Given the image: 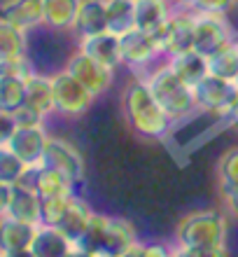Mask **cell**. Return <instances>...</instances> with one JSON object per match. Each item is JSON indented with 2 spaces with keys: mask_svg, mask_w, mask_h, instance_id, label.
Instances as JSON below:
<instances>
[{
  "mask_svg": "<svg viewBox=\"0 0 238 257\" xmlns=\"http://www.w3.org/2000/svg\"><path fill=\"white\" fill-rule=\"evenodd\" d=\"M168 66L175 70V75L182 82H187L189 87H196L198 82L208 75V59L203 54H198L196 49L189 52H180V54L166 56Z\"/></svg>",
  "mask_w": 238,
  "mask_h": 257,
  "instance_id": "obj_20",
  "label": "cell"
},
{
  "mask_svg": "<svg viewBox=\"0 0 238 257\" xmlns=\"http://www.w3.org/2000/svg\"><path fill=\"white\" fill-rule=\"evenodd\" d=\"M238 0H196L194 12H215V14H229L236 7Z\"/></svg>",
  "mask_w": 238,
  "mask_h": 257,
  "instance_id": "obj_34",
  "label": "cell"
},
{
  "mask_svg": "<svg viewBox=\"0 0 238 257\" xmlns=\"http://www.w3.org/2000/svg\"><path fill=\"white\" fill-rule=\"evenodd\" d=\"M122 112L126 124L143 138H166L173 126V119L166 115V110L152 96L150 87L138 75H133V80L122 91Z\"/></svg>",
  "mask_w": 238,
  "mask_h": 257,
  "instance_id": "obj_2",
  "label": "cell"
},
{
  "mask_svg": "<svg viewBox=\"0 0 238 257\" xmlns=\"http://www.w3.org/2000/svg\"><path fill=\"white\" fill-rule=\"evenodd\" d=\"M140 77L150 87L152 96L159 101V105L166 110V115L173 119V124L189 119L194 112H198L196 98H194V87H189L187 82L180 80L166 59L159 61L157 66H152Z\"/></svg>",
  "mask_w": 238,
  "mask_h": 257,
  "instance_id": "obj_3",
  "label": "cell"
},
{
  "mask_svg": "<svg viewBox=\"0 0 238 257\" xmlns=\"http://www.w3.org/2000/svg\"><path fill=\"white\" fill-rule=\"evenodd\" d=\"M28 108L38 110L40 115L49 117L56 112V98H54V84H52V75L33 73L26 80V103Z\"/></svg>",
  "mask_w": 238,
  "mask_h": 257,
  "instance_id": "obj_19",
  "label": "cell"
},
{
  "mask_svg": "<svg viewBox=\"0 0 238 257\" xmlns=\"http://www.w3.org/2000/svg\"><path fill=\"white\" fill-rule=\"evenodd\" d=\"M26 103V80L0 75V112H14Z\"/></svg>",
  "mask_w": 238,
  "mask_h": 257,
  "instance_id": "obj_28",
  "label": "cell"
},
{
  "mask_svg": "<svg viewBox=\"0 0 238 257\" xmlns=\"http://www.w3.org/2000/svg\"><path fill=\"white\" fill-rule=\"evenodd\" d=\"M194 3H196V0H173V5H175V7H184V10H191V7H194Z\"/></svg>",
  "mask_w": 238,
  "mask_h": 257,
  "instance_id": "obj_37",
  "label": "cell"
},
{
  "mask_svg": "<svg viewBox=\"0 0 238 257\" xmlns=\"http://www.w3.org/2000/svg\"><path fill=\"white\" fill-rule=\"evenodd\" d=\"M35 192L40 196H68V194H75V183L63 171L56 169V166L42 162L40 171H38Z\"/></svg>",
  "mask_w": 238,
  "mask_h": 257,
  "instance_id": "obj_24",
  "label": "cell"
},
{
  "mask_svg": "<svg viewBox=\"0 0 238 257\" xmlns=\"http://www.w3.org/2000/svg\"><path fill=\"white\" fill-rule=\"evenodd\" d=\"M42 196L19 183L0 180V215H10L31 224H42Z\"/></svg>",
  "mask_w": 238,
  "mask_h": 257,
  "instance_id": "obj_7",
  "label": "cell"
},
{
  "mask_svg": "<svg viewBox=\"0 0 238 257\" xmlns=\"http://www.w3.org/2000/svg\"><path fill=\"white\" fill-rule=\"evenodd\" d=\"M138 241H140V238H138L136 227L131 224V220H126V217H112V215H110L108 231H105V241H103L101 255L126 257V255H131V250L136 248Z\"/></svg>",
  "mask_w": 238,
  "mask_h": 257,
  "instance_id": "obj_15",
  "label": "cell"
},
{
  "mask_svg": "<svg viewBox=\"0 0 238 257\" xmlns=\"http://www.w3.org/2000/svg\"><path fill=\"white\" fill-rule=\"evenodd\" d=\"M66 70L73 77H77L87 89H91L96 96L105 94L112 87V82H115V70L112 68L98 63L96 59L84 54L82 49H77L75 54H70L68 63H66Z\"/></svg>",
  "mask_w": 238,
  "mask_h": 257,
  "instance_id": "obj_10",
  "label": "cell"
},
{
  "mask_svg": "<svg viewBox=\"0 0 238 257\" xmlns=\"http://www.w3.org/2000/svg\"><path fill=\"white\" fill-rule=\"evenodd\" d=\"M31 164H26L19 155H14L10 148H0V180L3 183H17Z\"/></svg>",
  "mask_w": 238,
  "mask_h": 257,
  "instance_id": "obj_29",
  "label": "cell"
},
{
  "mask_svg": "<svg viewBox=\"0 0 238 257\" xmlns=\"http://www.w3.org/2000/svg\"><path fill=\"white\" fill-rule=\"evenodd\" d=\"M33 66L26 56H12V59H0V75H12V77H21L28 80L33 75Z\"/></svg>",
  "mask_w": 238,
  "mask_h": 257,
  "instance_id": "obj_32",
  "label": "cell"
},
{
  "mask_svg": "<svg viewBox=\"0 0 238 257\" xmlns=\"http://www.w3.org/2000/svg\"><path fill=\"white\" fill-rule=\"evenodd\" d=\"M82 0H45V24L49 31H73Z\"/></svg>",
  "mask_w": 238,
  "mask_h": 257,
  "instance_id": "obj_22",
  "label": "cell"
},
{
  "mask_svg": "<svg viewBox=\"0 0 238 257\" xmlns=\"http://www.w3.org/2000/svg\"><path fill=\"white\" fill-rule=\"evenodd\" d=\"M173 10V0H136V28L145 33H157L166 26Z\"/></svg>",
  "mask_w": 238,
  "mask_h": 257,
  "instance_id": "obj_18",
  "label": "cell"
},
{
  "mask_svg": "<svg viewBox=\"0 0 238 257\" xmlns=\"http://www.w3.org/2000/svg\"><path fill=\"white\" fill-rule=\"evenodd\" d=\"M196 14V33H194V49L205 59L215 54L217 49L233 42V28L226 19V14L215 12H194Z\"/></svg>",
  "mask_w": 238,
  "mask_h": 257,
  "instance_id": "obj_9",
  "label": "cell"
},
{
  "mask_svg": "<svg viewBox=\"0 0 238 257\" xmlns=\"http://www.w3.org/2000/svg\"><path fill=\"white\" fill-rule=\"evenodd\" d=\"M70 196H42V206H40V213H42V224H49V227H59L68 210V203H70Z\"/></svg>",
  "mask_w": 238,
  "mask_h": 257,
  "instance_id": "obj_30",
  "label": "cell"
},
{
  "mask_svg": "<svg viewBox=\"0 0 238 257\" xmlns=\"http://www.w3.org/2000/svg\"><path fill=\"white\" fill-rule=\"evenodd\" d=\"M5 115H7V112H5ZM10 117H12L14 126H21V128L45 126V119H47L45 115H40L38 110L28 108V105H21V108H17L14 112H10Z\"/></svg>",
  "mask_w": 238,
  "mask_h": 257,
  "instance_id": "obj_33",
  "label": "cell"
},
{
  "mask_svg": "<svg viewBox=\"0 0 238 257\" xmlns=\"http://www.w3.org/2000/svg\"><path fill=\"white\" fill-rule=\"evenodd\" d=\"M226 210H191L175 227L177 252L191 257H222L226 255Z\"/></svg>",
  "mask_w": 238,
  "mask_h": 257,
  "instance_id": "obj_1",
  "label": "cell"
},
{
  "mask_svg": "<svg viewBox=\"0 0 238 257\" xmlns=\"http://www.w3.org/2000/svg\"><path fill=\"white\" fill-rule=\"evenodd\" d=\"M219 196H222L226 215H231L238 220V185H233V187H219Z\"/></svg>",
  "mask_w": 238,
  "mask_h": 257,
  "instance_id": "obj_35",
  "label": "cell"
},
{
  "mask_svg": "<svg viewBox=\"0 0 238 257\" xmlns=\"http://www.w3.org/2000/svg\"><path fill=\"white\" fill-rule=\"evenodd\" d=\"M63 255H75V243L59 227L38 224L33 245H31V257H63Z\"/></svg>",
  "mask_w": 238,
  "mask_h": 257,
  "instance_id": "obj_17",
  "label": "cell"
},
{
  "mask_svg": "<svg viewBox=\"0 0 238 257\" xmlns=\"http://www.w3.org/2000/svg\"><path fill=\"white\" fill-rule=\"evenodd\" d=\"M35 231H38V224L3 215V220H0V252H3V257L31 255Z\"/></svg>",
  "mask_w": 238,
  "mask_h": 257,
  "instance_id": "obj_12",
  "label": "cell"
},
{
  "mask_svg": "<svg viewBox=\"0 0 238 257\" xmlns=\"http://www.w3.org/2000/svg\"><path fill=\"white\" fill-rule=\"evenodd\" d=\"M233 84H236V89H238V77H236V82H233Z\"/></svg>",
  "mask_w": 238,
  "mask_h": 257,
  "instance_id": "obj_38",
  "label": "cell"
},
{
  "mask_svg": "<svg viewBox=\"0 0 238 257\" xmlns=\"http://www.w3.org/2000/svg\"><path fill=\"white\" fill-rule=\"evenodd\" d=\"M236 40L208 56V73L210 75H217L222 80L236 82V77H238V42Z\"/></svg>",
  "mask_w": 238,
  "mask_h": 257,
  "instance_id": "obj_26",
  "label": "cell"
},
{
  "mask_svg": "<svg viewBox=\"0 0 238 257\" xmlns=\"http://www.w3.org/2000/svg\"><path fill=\"white\" fill-rule=\"evenodd\" d=\"M122 56H124V66H129L133 70V75L140 77L152 66L163 61L166 52L159 45L154 33H145L140 28H133V31L122 35Z\"/></svg>",
  "mask_w": 238,
  "mask_h": 257,
  "instance_id": "obj_5",
  "label": "cell"
},
{
  "mask_svg": "<svg viewBox=\"0 0 238 257\" xmlns=\"http://www.w3.org/2000/svg\"><path fill=\"white\" fill-rule=\"evenodd\" d=\"M73 31L77 33V38H87V35H98L110 31L105 0H82L80 14H77Z\"/></svg>",
  "mask_w": 238,
  "mask_h": 257,
  "instance_id": "obj_21",
  "label": "cell"
},
{
  "mask_svg": "<svg viewBox=\"0 0 238 257\" xmlns=\"http://www.w3.org/2000/svg\"><path fill=\"white\" fill-rule=\"evenodd\" d=\"M91 215H94L91 206H89L82 196L73 194L70 196V203H68V210H66V215H63L61 224H59V229H61L73 243H77L82 238V234L87 231L89 222H91Z\"/></svg>",
  "mask_w": 238,
  "mask_h": 257,
  "instance_id": "obj_23",
  "label": "cell"
},
{
  "mask_svg": "<svg viewBox=\"0 0 238 257\" xmlns=\"http://www.w3.org/2000/svg\"><path fill=\"white\" fill-rule=\"evenodd\" d=\"M105 12L112 33L124 35L136 28V0H105Z\"/></svg>",
  "mask_w": 238,
  "mask_h": 257,
  "instance_id": "obj_25",
  "label": "cell"
},
{
  "mask_svg": "<svg viewBox=\"0 0 238 257\" xmlns=\"http://www.w3.org/2000/svg\"><path fill=\"white\" fill-rule=\"evenodd\" d=\"M52 84H54V98H56V112L63 117H82L87 115L89 108L94 105L98 96L87 89L77 77L63 68L59 73L52 75Z\"/></svg>",
  "mask_w": 238,
  "mask_h": 257,
  "instance_id": "obj_6",
  "label": "cell"
},
{
  "mask_svg": "<svg viewBox=\"0 0 238 257\" xmlns=\"http://www.w3.org/2000/svg\"><path fill=\"white\" fill-rule=\"evenodd\" d=\"M26 28H19L10 21L0 19V59H12V56H26L28 38Z\"/></svg>",
  "mask_w": 238,
  "mask_h": 257,
  "instance_id": "obj_27",
  "label": "cell"
},
{
  "mask_svg": "<svg viewBox=\"0 0 238 257\" xmlns=\"http://www.w3.org/2000/svg\"><path fill=\"white\" fill-rule=\"evenodd\" d=\"M194 98L201 115H212L217 119H226L233 103L238 101V89L233 82L222 80L217 75H205L194 87Z\"/></svg>",
  "mask_w": 238,
  "mask_h": 257,
  "instance_id": "obj_4",
  "label": "cell"
},
{
  "mask_svg": "<svg viewBox=\"0 0 238 257\" xmlns=\"http://www.w3.org/2000/svg\"><path fill=\"white\" fill-rule=\"evenodd\" d=\"M77 49H82L84 54L96 59L98 63L108 66L115 70L117 66L124 63L122 56V35L105 31L98 35H87V38H77Z\"/></svg>",
  "mask_w": 238,
  "mask_h": 257,
  "instance_id": "obj_14",
  "label": "cell"
},
{
  "mask_svg": "<svg viewBox=\"0 0 238 257\" xmlns=\"http://www.w3.org/2000/svg\"><path fill=\"white\" fill-rule=\"evenodd\" d=\"M217 183L219 187L238 185V145L229 148L217 162Z\"/></svg>",
  "mask_w": 238,
  "mask_h": 257,
  "instance_id": "obj_31",
  "label": "cell"
},
{
  "mask_svg": "<svg viewBox=\"0 0 238 257\" xmlns=\"http://www.w3.org/2000/svg\"><path fill=\"white\" fill-rule=\"evenodd\" d=\"M194 33H196V14L194 10H184L175 7L166 26L157 31V40L163 47L166 56L180 54V52H189L194 49Z\"/></svg>",
  "mask_w": 238,
  "mask_h": 257,
  "instance_id": "obj_8",
  "label": "cell"
},
{
  "mask_svg": "<svg viewBox=\"0 0 238 257\" xmlns=\"http://www.w3.org/2000/svg\"><path fill=\"white\" fill-rule=\"evenodd\" d=\"M0 19L10 21L19 28H26V31L42 26L45 24V0H3Z\"/></svg>",
  "mask_w": 238,
  "mask_h": 257,
  "instance_id": "obj_16",
  "label": "cell"
},
{
  "mask_svg": "<svg viewBox=\"0 0 238 257\" xmlns=\"http://www.w3.org/2000/svg\"><path fill=\"white\" fill-rule=\"evenodd\" d=\"M47 143H49V134L45 131V126H31V128L14 126L12 134L0 141V148H10L26 164H40L45 159Z\"/></svg>",
  "mask_w": 238,
  "mask_h": 257,
  "instance_id": "obj_11",
  "label": "cell"
},
{
  "mask_svg": "<svg viewBox=\"0 0 238 257\" xmlns=\"http://www.w3.org/2000/svg\"><path fill=\"white\" fill-rule=\"evenodd\" d=\"M45 164H52L59 171H63L73 183H80L84 178V159H82L80 150L66 138L59 136H49L47 150H45Z\"/></svg>",
  "mask_w": 238,
  "mask_h": 257,
  "instance_id": "obj_13",
  "label": "cell"
},
{
  "mask_svg": "<svg viewBox=\"0 0 238 257\" xmlns=\"http://www.w3.org/2000/svg\"><path fill=\"white\" fill-rule=\"evenodd\" d=\"M226 124L231 128H238V101L233 103V108H231V112L226 115Z\"/></svg>",
  "mask_w": 238,
  "mask_h": 257,
  "instance_id": "obj_36",
  "label": "cell"
},
{
  "mask_svg": "<svg viewBox=\"0 0 238 257\" xmlns=\"http://www.w3.org/2000/svg\"><path fill=\"white\" fill-rule=\"evenodd\" d=\"M236 42H238V40H236Z\"/></svg>",
  "mask_w": 238,
  "mask_h": 257,
  "instance_id": "obj_39",
  "label": "cell"
}]
</instances>
